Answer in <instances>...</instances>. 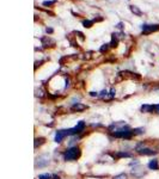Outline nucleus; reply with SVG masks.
I'll return each instance as SVG.
<instances>
[{"mask_svg": "<svg viewBox=\"0 0 159 179\" xmlns=\"http://www.w3.org/2000/svg\"><path fill=\"white\" fill-rule=\"evenodd\" d=\"M43 143H44V138H43V137H38V138H36V140H35V148L39 147V146L43 144Z\"/></svg>", "mask_w": 159, "mask_h": 179, "instance_id": "13", "label": "nucleus"}, {"mask_svg": "<svg viewBox=\"0 0 159 179\" xmlns=\"http://www.w3.org/2000/svg\"><path fill=\"white\" fill-rule=\"evenodd\" d=\"M90 96H92V97H95V96H96V97H97L98 93H97V92H90Z\"/></svg>", "mask_w": 159, "mask_h": 179, "instance_id": "23", "label": "nucleus"}, {"mask_svg": "<svg viewBox=\"0 0 159 179\" xmlns=\"http://www.w3.org/2000/svg\"><path fill=\"white\" fill-rule=\"evenodd\" d=\"M136 152L141 155H153L156 154V152L151 148H136Z\"/></svg>", "mask_w": 159, "mask_h": 179, "instance_id": "8", "label": "nucleus"}, {"mask_svg": "<svg viewBox=\"0 0 159 179\" xmlns=\"http://www.w3.org/2000/svg\"><path fill=\"white\" fill-rule=\"evenodd\" d=\"M114 179H127V174L126 173H121V174H117L114 177Z\"/></svg>", "mask_w": 159, "mask_h": 179, "instance_id": "18", "label": "nucleus"}, {"mask_svg": "<svg viewBox=\"0 0 159 179\" xmlns=\"http://www.w3.org/2000/svg\"><path fill=\"white\" fill-rule=\"evenodd\" d=\"M130 153H127V152H118L117 153V158H130Z\"/></svg>", "mask_w": 159, "mask_h": 179, "instance_id": "14", "label": "nucleus"}, {"mask_svg": "<svg viewBox=\"0 0 159 179\" xmlns=\"http://www.w3.org/2000/svg\"><path fill=\"white\" fill-rule=\"evenodd\" d=\"M80 154H82L80 148H78V147H71V148H68L67 150L65 152L63 158H65L66 161H72V160H77V159L80 156Z\"/></svg>", "mask_w": 159, "mask_h": 179, "instance_id": "1", "label": "nucleus"}, {"mask_svg": "<svg viewBox=\"0 0 159 179\" xmlns=\"http://www.w3.org/2000/svg\"><path fill=\"white\" fill-rule=\"evenodd\" d=\"M53 176H50L49 173H43V174H39L38 176V179H51Z\"/></svg>", "mask_w": 159, "mask_h": 179, "instance_id": "16", "label": "nucleus"}, {"mask_svg": "<svg viewBox=\"0 0 159 179\" xmlns=\"http://www.w3.org/2000/svg\"><path fill=\"white\" fill-rule=\"evenodd\" d=\"M132 174H133L135 178H141V177H144L145 174H146V172H145L140 166H138V167H134L133 170H132Z\"/></svg>", "mask_w": 159, "mask_h": 179, "instance_id": "7", "label": "nucleus"}, {"mask_svg": "<svg viewBox=\"0 0 159 179\" xmlns=\"http://www.w3.org/2000/svg\"><path fill=\"white\" fill-rule=\"evenodd\" d=\"M45 31H47V32H49V34H51V32H53V29H50V28L48 29V28H47V30H45Z\"/></svg>", "mask_w": 159, "mask_h": 179, "instance_id": "24", "label": "nucleus"}, {"mask_svg": "<svg viewBox=\"0 0 159 179\" xmlns=\"http://www.w3.org/2000/svg\"><path fill=\"white\" fill-rule=\"evenodd\" d=\"M107 94H108V91H107V90H103V91L101 92V96H102V97H105Z\"/></svg>", "mask_w": 159, "mask_h": 179, "instance_id": "21", "label": "nucleus"}, {"mask_svg": "<svg viewBox=\"0 0 159 179\" xmlns=\"http://www.w3.org/2000/svg\"><path fill=\"white\" fill-rule=\"evenodd\" d=\"M53 179H60V177H59V176H53Z\"/></svg>", "mask_w": 159, "mask_h": 179, "instance_id": "25", "label": "nucleus"}, {"mask_svg": "<svg viewBox=\"0 0 159 179\" xmlns=\"http://www.w3.org/2000/svg\"><path fill=\"white\" fill-rule=\"evenodd\" d=\"M85 129V122L84 121H80L74 128L71 129V135H77V134H80L82 131H84Z\"/></svg>", "mask_w": 159, "mask_h": 179, "instance_id": "6", "label": "nucleus"}, {"mask_svg": "<svg viewBox=\"0 0 159 179\" xmlns=\"http://www.w3.org/2000/svg\"><path fill=\"white\" fill-rule=\"evenodd\" d=\"M109 45H110V44H103V47H102L101 49H99V50H101L102 53H104V51H107V50H108V48H109Z\"/></svg>", "mask_w": 159, "mask_h": 179, "instance_id": "20", "label": "nucleus"}, {"mask_svg": "<svg viewBox=\"0 0 159 179\" xmlns=\"http://www.w3.org/2000/svg\"><path fill=\"white\" fill-rule=\"evenodd\" d=\"M130 11L132 12H133L134 13V15H136V16H141L142 15V12L140 11V10H139V7H136V6H130Z\"/></svg>", "mask_w": 159, "mask_h": 179, "instance_id": "12", "label": "nucleus"}, {"mask_svg": "<svg viewBox=\"0 0 159 179\" xmlns=\"http://www.w3.org/2000/svg\"><path fill=\"white\" fill-rule=\"evenodd\" d=\"M159 30V24H152V25H148V24H144L142 25V34L145 35H150L152 32L154 31H158Z\"/></svg>", "mask_w": 159, "mask_h": 179, "instance_id": "5", "label": "nucleus"}, {"mask_svg": "<svg viewBox=\"0 0 159 179\" xmlns=\"http://www.w3.org/2000/svg\"><path fill=\"white\" fill-rule=\"evenodd\" d=\"M154 110H156V112H157V114H159V104L154 105Z\"/></svg>", "mask_w": 159, "mask_h": 179, "instance_id": "22", "label": "nucleus"}, {"mask_svg": "<svg viewBox=\"0 0 159 179\" xmlns=\"http://www.w3.org/2000/svg\"><path fill=\"white\" fill-rule=\"evenodd\" d=\"M67 135H71V129H63V130H57L56 134H55V142L60 143L63 138L67 136Z\"/></svg>", "mask_w": 159, "mask_h": 179, "instance_id": "4", "label": "nucleus"}, {"mask_svg": "<svg viewBox=\"0 0 159 179\" xmlns=\"http://www.w3.org/2000/svg\"><path fill=\"white\" fill-rule=\"evenodd\" d=\"M86 109V105L82 104V103H75L73 106H72V110L73 111H77V112H80V111H84Z\"/></svg>", "mask_w": 159, "mask_h": 179, "instance_id": "9", "label": "nucleus"}, {"mask_svg": "<svg viewBox=\"0 0 159 179\" xmlns=\"http://www.w3.org/2000/svg\"><path fill=\"white\" fill-rule=\"evenodd\" d=\"M50 162V158L48 154H42V155H39L36 158V160H35V167L37 168H43L45 166H48Z\"/></svg>", "mask_w": 159, "mask_h": 179, "instance_id": "2", "label": "nucleus"}, {"mask_svg": "<svg viewBox=\"0 0 159 179\" xmlns=\"http://www.w3.org/2000/svg\"><path fill=\"white\" fill-rule=\"evenodd\" d=\"M133 134V130H130L128 127H123V128H120V129H117L115 130L114 132H112V136H115V137H123V138H129L130 135Z\"/></svg>", "mask_w": 159, "mask_h": 179, "instance_id": "3", "label": "nucleus"}, {"mask_svg": "<svg viewBox=\"0 0 159 179\" xmlns=\"http://www.w3.org/2000/svg\"><path fill=\"white\" fill-rule=\"evenodd\" d=\"M94 22H95V21H84L83 24H84L85 28H91L92 24H94Z\"/></svg>", "mask_w": 159, "mask_h": 179, "instance_id": "17", "label": "nucleus"}, {"mask_svg": "<svg viewBox=\"0 0 159 179\" xmlns=\"http://www.w3.org/2000/svg\"><path fill=\"white\" fill-rule=\"evenodd\" d=\"M56 3V0H53V1H43V5L44 6H51Z\"/></svg>", "mask_w": 159, "mask_h": 179, "instance_id": "19", "label": "nucleus"}, {"mask_svg": "<svg viewBox=\"0 0 159 179\" xmlns=\"http://www.w3.org/2000/svg\"><path fill=\"white\" fill-rule=\"evenodd\" d=\"M144 132H145V130L142 128H136V129L133 130V134L134 135H141V134H144Z\"/></svg>", "mask_w": 159, "mask_h": 179, "instance_id": "15", "label": "nucleus"}, {"mask_svg": "<svg viewBox=\"0 0 159 179\" xmlns=\"http://www.w3.org/2000/svg\"><path fill=\"white\" fill-rule=\"evenodd\" d=\"M148 167H150V170H154V171L159 170V165H158V160H157V159H153V160H151L148 162Z\"/></svg>", "mask_w": 159, "mask_h": 179, "instance_id": "10", "label": "nucleus"}, {"mask_svg": "<svg viewBox=\"0 0 159 179\" xmlns=\"http://www.w3.org/2000/svg\"><path fill=\"white\" fill-rule=\"evenodd\" d=\"M154 110V105H147V104H144L142 106H141V111L142 112H153Z\"/></svg>", "mask_w": 159, "mask_h": 179, "instance_id": "11", "label": "nucleus"}]
</instances>
